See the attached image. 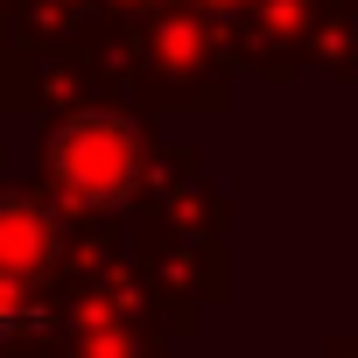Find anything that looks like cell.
Wrapping results in <instances>:
<instances>
[{
  "instance_id": "6da1fadb",
  "label": "cell",
  "mask_w": 358,
  "mask_h": 358,
  "mask_svg": "<svg viewBox=\"0 0 358 358\" xmlns=\"http://www.w3.org/2000/svg\"><path fill=\"white\" fill-rule=\"evenodd\" d=\"M134 169H141V155H134V141H127L120 120H78V127L57 134V183L71 197H85V204L127 197Z\"/></svg>"
},
{
  "instance_id": "7a4b0ae2",
  "label": "cell",
  "mask_w": 358,
  "mask_h": 358,
  "mask_svg": "<svg viewBox=\"0 0 358 358\" xmlns=\"http://www.w3.org/2000/svg\"><path fill=\"white\" fill-rule=\"evenodd\" d=\"M50 260V225L36 204H0V295H22Z\"/></svg>"
}]
</instances>
